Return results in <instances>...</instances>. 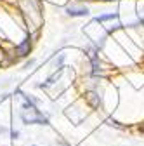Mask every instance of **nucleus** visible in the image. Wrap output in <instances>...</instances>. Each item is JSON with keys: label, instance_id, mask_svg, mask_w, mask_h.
Here are the masks:
<instances>
[{"label": "nucleus", "instance_id": "nucleus-1", "mask_svg": "<svg viewBox=\"0 0 144 146\" xmlns=\"http://www.w3.org/2000/svg\"><path fill=\"white\" fill-rule=\"evenodd\" d=\"M17 94L23 96V99H24V103L21 106V120L26 125H49V118L38 110V99L24 94L19 89H17Z\"/></svg>", "mask_w": 144, "mask_h": 146}, {"label": "nucleus", "instance_id": "nucleus-2", "mask_svg": "<svg viewBox=\"0 0 144 146\" xmlns=\"http://www.w3.org/2000/svg\"><path fill=\"white\" fill-rule=\"evenodd\" d=\"M66 12L68 16L71 17H83V16H89V9L83 7V5H75V4H69L66 7Z\"/></svg>", "mask_w": 144, "mask_h": 146}, {"label": "nucleus", "instance_id": "nucleus-3", "mask_svg": "<svg viewBox=\"0 0 144 146\" xmlns=\"http://www.w3.org/2000/svg\"><path fill=\"white\" fill-rule=\"evenodd\" d=\"M85 99H87L89 104H90V108H94V110H99L101 104H102V99H101V96L96 92V90H87V92H85Z\"/></svg>", "mask_w": 144, "mask_h": 146}, {"label": "nucleus", "instance_id": "nucleus-4", "mask_svg": "<svg viewBox=\"0 0 144 146\" xmlns=\"http://www.w3.org/2000/svg\"><path fill=\"white\" fill-rule=\"evenodd\" d=\"M30 50H31V36L28 35L26 38L16 47V52H17V56H19V58H24V56L30 54Z\"/></svg>", "mask_w": 144, "mask_h": 146}, {"label": "nucleus", "instance_id": "nucleus-5", "mask_svg": "<svg viewBox=\"0 0 144 146\" xmlns=\"http://www.w3.org/2000/svg\"><path fill=\"white\" fill-rule=\"evenodd\" d=\"M108 19H118V12H110V14H102V16H97L96 17L97 23H104Z\"/></svg>", "mask_w": 144, "mask_h": 146}, {"label": "nucleus", "instance_id": "nucleus-6", "mask_svg": "<svg viewBox=\"0 0 144 146\" xmlns=\"http://www.w3.org/2000/svg\"><path fill=\"white\" fill-rule=\"evenodd\" d=\"M106 123H108V125H111V127H116V129H122V131H123V129H127L125 125H122L120 122H116V120H113V118H108Z\"/></svg>", "mask_w": 144, "mask_h": 146}, {"label": "nucleus", "instance_id": "nucleus-7", "mask_svg": "<svg viewBox=\"0 0 144 146\" xmlns=\"http://www.w3.org/2000/svg\"><path fill=\"white\" fill-rule=\"evenodd\" d=\"M139 132H142V134H144V123H142V125H139Z\"/></svg>", "mask_w": 144, "mask_h": 146}, {"label": "nucleus", "instance_id": "nucleus-8", "mask_svg": "<svg viewBox=\"0 0 144 146\" xmlns=\"http://www.w3.org/2000/svg\"><path fill=\"white\" fill-rule=\"evenodd\" d=\"M102 2H116V0H102Z\"/></svg>", "mask_w": 144, "mask_h": 146}]
</instances>
